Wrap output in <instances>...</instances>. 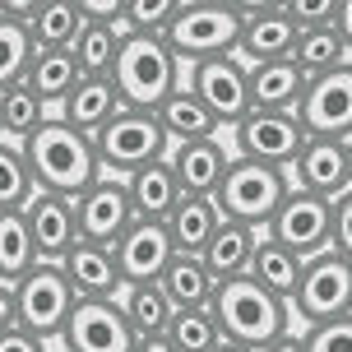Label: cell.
Returning a JSON list of instances; mask_svg holds the SVG:
<instances>
[{"mask_svg": "<svg viewBox=\"0 0 352 352\" xmlns=\"http://www.w3.org/2000/svg\"><path fill=\"white\" fill-rule=\"evenodd\" d=\"M19 148H23V162H28V176H33V190L42 195L79 199L93 181H102V162H98L93 140L70 130L65 121H56V116H47L42 130Z\"/></svg>", "mask_w": 352, "mask_h": 352, "instance_id": "1", "label": "cell"}, {"mask_svg": "<svg viewBox=\"0 0 352 352\" xmlns=\"http://www.w3.org/2000/svg\"><path fill=\"white\" fill-rule=\"evenodd\" d=\"M209 316H213V324H218L223 343L246 348V352H264V348H274L278 338L292 334V311H287V301L269 297L255 278L218 283V292H213V301H209Z\"/></svg>", "mask_w": 352, "mask_h": 352, "instance_id": "2", "label": "cell"}, {"mask_svg": "<svg viewBox=\"0 0 352 352\" xmlns=\"http://www.w3.org/2000/svg\"><path fill=\"white\" fill-rule=\"evenodd\" d=\"M111 88L130 111H158L181 88V60L167 52L162 37H121V52L111 65Z\"/></svg>", "mask_w": 352, "mask_h": 352, "instance_id": "3", "label": "cell"}, {"mask_svg": "<svg viewBox=\"0 0 352 352\" xmlns=\"http://www.w3.org/2000/svg\"><path fill=\"white\" fill-rule=\"evenodd\" d=\"M236 33H241V5H232V0H176V14L162 42L186 70V65H199L213 56H236Z\"/></svg>", "mask_w": 352, "mask_h": 352, "instance_id": "4", "label": "cell"}, {"mask_svg": "<svg viewBox=\"0 0 352 352\" xmlns=\"http://www.w3.org/2000/svg\"><path fill=\"white\" fill-rule=\"evenodd\" d=\"M287 172L278 167H264V162H250V158H232L218 190H213V209L223 223H236V228H250V232H264L269 218L278 213V204L287 199Z\"/></svg>", "mask_w": 352, "mask_h": 352, "instance_id": "5", "label": "cell"}, {"mask_svg": "<svg viewBox=\"0 0 352 352\" xmlns=\"http://www.w3.org/2000/svg\"><path fill=\"white\" fill-rule=\"evenodd\" d=\"M93 148H98L102 176L125 181V176H135L140 167H148V162H162L172 144H167V135H162V125H158L153 111H130V107H121V111L93 135Z\"/></svg>", "mask_w": 352, "mask_h": 352, "instance_id": "6", "label": "cell"}, {"mask_svg": "<svg viewBox=\"0 0 352 352\" xmlns=\"http://www.w3.org/2000/svg\"><path fill=\"white\" fill-rule=\"evenodd\" d=\"M287 311H292V320H301L306 329L352 316V260H343V255H334V250L306 260L301 264L297 292H292V301H287Z\"/></svg>", "mask_w": 352, "mask_h": 352, "instance_id": "7", "label": "cell"}, {"mask_svg": "<svg viewBox=\"0 0 352 352\" xmlns=\"http://www.w3.org/2000/svg\"><path fill=\"white\" fill-rule=\"evenodd\" d=\"M74 311V292L60 264H33L23 278L14 283V320L19 329L37 334L42 343H60L65 324H70Z\"/></svg>", "mask_w": 352, "mask_h": 352, "instance_id": "8", "label": "cell"}, {"mask_svg": "<svg viewBox=\"0 0 352 352\" xmlns=\"http://www.w3.org/2000/svg\"><path fill=\"white\" fill-rule=\"evenodd\" d=\"M297 121L306 130V140H352V60L329 74L306 79Z\"/></svg>", "mask_w": 352, "mask_h": 352, "instance_id": "9", "label": "cell"}, {"mask_svg": "<svg viewBox=\"0 0 352 352\" xmlns=\"http://www.w3.org/2000/svg\"><path fill=\"white\" fill-rule=\"evenodd\" d=\"M181 84L190 88L199 102H204V111H209L223 130H232V125H241L250 116L246 65H241L236 56H213V60H199V65H190V74H186Z\"/></svg>", "mask_w": 352, "mask_h": 352, "instance_id": "10", "label": "cell"}, {"mask_svg": "<svg viewBox=\"0 0 352 352\" xmlns=\"http://www.w3.org/2000/svg\"><path fill=\"white\" fill-rule=\"evenodd\" d=\"M306 144V130L292 111H250L241 125H232V158H250L264 167L287 172Z\"/></svg>", "mask_w": 352, "mask_h": 352, "instance_id": "11", "label": "cell"}, {"mask_svg": "<svg viewBox=\"0 0 352 352\" xmlns=\"http://www.w3.org/2000/svg\"><path fill=\"white\" fill-rule=\"evenodd\" d=\"M74 204V232H79V241L88 246H116L125 236V228L135 223V204H130V190H125V181L116 176H102V181H93Z\"/></svg>", "mask_w": 352, "mask_h": 352, "instance_id": "12", "label": "cell"}, {"mask_svg": "<svg viewBox=\"0 0 352 352\" xmlns=\"http://www.w3.org/2000/svg\"><path fill=\"white\" fill-rule=\"evenodd\" d=\"M264 236H269V241H278L283 250H292L301 264L316 260V255L329 250V204L316 199V195L287 190V199L278 204V213L269 218Z\"/></svg>", "mask_w": 352, "mask_h": 352, "instance_id": "13", "label": "cell"}, {"mask_svg": "<svg viewBox=\"0 0 352 352\" xmlns=\"http://www.w3.org/2000/svg\"><path fill=\"white\" fill-rule=\"evenodd\" d=\"M140 338L130 334L121 306L116 301H74L70 324L56 348L65 352H135Z\"/></svg>", "mask_w": 352, "mask_h": 352, "instance_id": "14", "label": "cell"}, {"mask_svg": "<svg viewBox=\"0 0 352 352\" xmlns=\"http://www.w3.org/2000/svg\"><path fill=\"white\" fill-rule=\"evenodd\" d=\"M287 186L301 195H316V199H338L343 190H352L348 176V144L343 140H306L301 153L287 167Z\"/></svg>", "mask_w": 352, "mask_h": 352, "instance_id": "15", "label": "cell"}, {"mask_svg": "<svg viewBox=\"0 0 352 352\" xmlns=\"http://www.w3.org/2000/svg\"><path fill=\"white\" fill-rule=\"evenodd\" d=\"M297 28L283 14V5H241V33H236V60L241 65H274L292 60Z\"/></svg>", "mask_w": 352, "mask_h": 352, "instance_id": "16", "label": "cell"}, {"mask_svg": "<svg viewBox=\"0 0 352 352\" xmlns=\"http://www.w3.org/2000/svg\"><path fill=\"white\" fill-rule=\"evenodd\" d=\"M111 255H116L121 287H135V283H158L162 274H167V264L176 260L167 228H162V223H144V218H135V223L125 228V236L111 246Z\"/></svg>", "mask_w": 352, "mask_h": 352, "instance_id": "17", "label": "cell"}, {"mask_svg": "<svg viewBox=\"0 0 352 352\" xmlns=\"http://www.w3.org/2000/svg\"><path fill=\"white\" fill-rule=\"evenodd\" d=\"M23 223H28V236H33L37 264H60L70 255V246L79 241V232H74V204L60 199V195L37 190L23 204Z\"/></svg>", "mask_w": 352, "mask_h": 352, "instance_id": "18", "label": "cell"}, {"mask_svg": "<svg viewBox=\"0 0 352 352\" xmlns=\"http://www.w3.org/2000/svg\"><path fill=\"white\" fill-rule=\"evenodd\" d=\"M228 162L232 153L223 140H195V144H172L167 148V167H172L181 195H195V199H213Z\"/></svg>", "mask_w": 352, "mask_h": 352, "instance_id": "19", "label": "cell"}, {"mask_svg": "<svg viewBox=\"0 0 352 352\" xmlns=\"http://www.w3.org/2000/svg\"><path fill=\"white\" fill-rule=\"evenodd\" d=\"M60 274L70 283L74 301H116L121 297V274H116V255L107 246H88L74 241L70 255L60 260Z\"/></svg>", "mask_w": 352, "mask_h": 352, "instance_id": "20", "label": "cell"}, {"mask_svg": "<svg viewBox=\"0 0 352 352\" xmlns=\"http://www.w3.org/2000/svg\"><path fill=\"white\" fill-rule=\"evenodd\" d=\"M246 84H250V111H292L297 116L306 74L292 60H274V65H250Z\"/></svg>", "mask_w": 352, "mask_h": 352, "instance_id": "21", "label": "cell"}, {"mask_svg": "<svg viewBox=\"0 0 352 352\" xmlns=\"http://www.w3.org/2000/svg\"><path fill=\"white\" fill-rule=\"evenodd\" d=\"M121 111V98H116V88H111V79H79L74 84V93L60 102V111H56V121H65L70 130H79V135H98L111 116Z\"/></svg>", "mask_w": 352, "mask_h": 352, "instance_id": "22", "label": "cell"}, {"mask_svg": "<svg viewBox=\"0 0 352 352\" xmlns=\"http://www.w3.org/2000/svg\"><path fill=\"white\" fill-rule=\"evenodd\" d=\"M79 23H84L79 0H33V14L23 19V33L33 42V52H70Z\"/></svg>", "mask_w": 352, "mask_h": 352, "instance_id": "23", "label": "cell"}, {"mask_svg": "<svg viewBox=\"0 0 352 352\" xmlns=\"http://www.w3.org/2000/svg\"><path fill=\"white\" fill-rule=\"evenodd\" d=\"M116 306H121V316H125V324H130L135 338H167L172 316H176V306H172V297L162 292V283H135V287H121Z\"/></svg>", "mask_w": 352, "mask_h": 352, "instance_id": "24", "label": "cell"}, {"mask_svg": "<svg viewBox=\"0 0 352 352\" xmlns=\"http://www.w3.org/2000/svg\"><path fill=\"white\" fill-rule=\"evenodd\" d=\"M125 190H130L135 218H144V223H167V213L181 204V186H176L167 158L140 167L135 176H125Z\"/></svg>", "mask_w": 352, "mask_h": 352, "instance_id": "25", "label": "cell"}, {"mask_svg": "<svg viewBox=\"0 0 352 352\" xmlns=\"http://www.w3.org/2000/svg\"><path fill=\"white\" fill-rule=\"evenodd\" d=\"M167 236H172L176 255H204V246L213 241V232L223 228V218L213 209V199H195V195H181V204L167 213Z\"/></svg>", "mask_w": 352, "mask_h": 352, "instance_id": "26", "label": "cell"}, {"mask_svg": "<svg viewBox=\"0 0 352 352\" xmlns=\"http://www.w3.org/2000/svg\"><path fill=\"white\" fill-rule=\"evenodd\" d=\"M84 74H79V65H74L70 52H33V60H28V70H23V84L37 93V102L47 107V111H60V102L74 93V84H79Z\"/></svg>", "mask_w": 352, "mask_h": 352, "instance_id": "27", "label": "cell"}, {"mask_svg": "<svg viewBox=\"0 0 352 352\" xmlns=\"http://www.w3.org/2000/svg\"><path fill=\"white\" fill-rule=\"evenodd\" d=\"M153 116H158V125H162V135H167V144L218 140V130H223V125H218L209 111H204V102H199V98H195L186 84L176 88V93L158 107V111H153Z\"/></svg>", "mask_w": 352, "mask_h": 352, "instance_id": "28", "label": "cell"}, {"mask_svg": "<svg viewBox=\"0 0 352 352\" xmlns=\"http://www.w3.org/2000/svg\"><path fill=\"white\" fill-rule=\"evenodd\" d=\"M255 246H260V232L236 228V223H223L213 232V241L204 246V269L213 274V283H228V278H246L250 260H255Z\"/></svg>", "mask_w": 352, "mask_h": 352, "instance_id": "29", "label": "cell"}, {"mask_svg": "<svg viewBox=\"0 0 352 352\" xmlns=\"http://www.w3.org/2000/svg\"><path fill=\"white\" fill-rule=\"evenodd\" d=\"M121 23H98V19H84L79 33L70 42V56L84 79H111V65H116V52H121Z\"/></svg>", "mask_w": 352, "mask_h": 352, "instance_id": "30", "label": "cell"}, {"mask_svg": "<svg viewBox=\"0 0 352 352\" xmlns=\"http://www.w3.org/2000/svg\"><path fill=\"white\" fill-rule=\"evenodd\" d=\"M158 283H162V292L172 297L176 311H209L213 292H218V283H213V274L204 269L199 255H176Z\"/></svg>", "mask_w": 352, "mask_h": 352, "instance_id": "31", "label": "cell"}, {"mask_svg": "<svg viewBox=\"0 0 352 352\" xmlns=\"http://www.w3.org/2000/svg\"><path fill=\"white\" fill-rule=\"evenodd\" d=\"M246 278H255L269 297L292 301V292H297V283H301V260L260 232V246H255V260H250V274H246Z\"/></svg>", "mask_w": 352, "mask_h": 352, "instance_id": "32", "label": "cell"}, {"mask_svg": "<svg viewBox=\"0 0 352 352\" xmlns=\"http://www.w3.org/2000/svg\"><path fill=\"white\" fill-rule=\"evenodd\" d=\"M52 111L37 102V93L28 84H10L0 88V140L5 144H28L42 130Z\"/></svg>", "mask_w": 352, "mask_h": 352, "instance_id": "33", "label": "cell"}, {"mask_svg": "<svg viewBox=\"0 0 352 352\" xmlns=\"http://www.w3.org/2000/svg\"><path fill=\"white\" fill-rule=\"evenodd\" d=\"M352 56L343 47V37L334 28H301L297 42H292V65H297L306 79H316V74H329L338 65H348Z\"/></svg>", "mask_w": 352, "mask_h": 352, "instance_id": "34", "label": "cell"}, {"mask_svg": "<svg viewBox=\"0 0 352 352\" xmlns=\"http://www.w3.org/2000/svg\"><path fill=\"white\" fill-rule=\"evenodd\" d=\"M33 264H37V250H33L23 213H0V283L14 287Z\"/></svg>", "mask_w": 352, "mask_h": 352, "instance_id": "35", "label": "cell"}, {"mask_svg": "<svg viewBox=\"0 0 352 352\" xmlns=\"http://www.w3.org/2000/svg\"><path fill=\"white\" fill-rule=\"evenodd\" d=\"M33 195L37 190L33 176H28V162H23V148L0 140V213H23V204Z\"/></svg>", "mask_w": 352, "mask_h": 352, "instance_id": "36", "label": "cell"}, {"mask_svg": "<svg viewBox=\"0 0 352 352\" xmlns=\"http://www.w3.org/2000/svg\"><path fill=\"white\" fill-rule=\"evenodd\" d=\"M167 343L176 352H218L223 348V334H218L209 311H176L172 329H167Z\"/></svg>", "mask_w": 352, "mask_h": 352, "instance_id": "37", "label": "cell"}, {"mask_svg": "<svg viewBox=\"0 0 352 352\" xmlns=\"http://www.w3.org/2000/svg\"><path fill=\"white\" fill-rule=\"evenodd\" d=\"M176 14V0H121V33L162 37Z\"/></svg>", "mask_w": 352, "mask_h": 352, "instance_id": "38", "label": "cell"}, {"mask_svg": "<svg viewBox=\"0 0 352 352\" xmlns=\"http://www.w3.org/2000/svg\"><path fill=\"white\" fill-rule=\"evenodd\" d=\"M28 60H33V42H28V33H23V23L0 19V88L23 84Z\"/></svg>", "mask_w": 352, "mask_h": 352, "instance_id": "39", "label": "cell"}, {"mask_svg": "<svg viewBox=\"0 0 352 352\" xmlns=\"http://www.w3.org/2000/svg\"><path fill=\"white\" fill-rule=\"evenodd\" d=\"M297 338H301V352H352V316L301 329Z\"/></svg>", "mask_w": 352, "mask_h": 352, "instance_id": "40", "label": "cell"}, {"mask_svg": "<svg viewBox=\"0 0 352 352\" xmlns=\"http://www.w3.org/2000/svg\"><path fill=\"white\" fill-rule=\"evenodd\" d=\"M329 250L352 260V190L329 199Z\"/></svg>", "mask_w": 352, "mask_h": 352, "instance_id": "41", "label": "cell"}, {"mask_svg": "<svg viewBox=\"0 0 352 352\" xmlns=\"http://www.w3.org/2000/svg\"><path fill=\"white\" fill-rule=\"evenodd\" d=\"M283 14L292 19V28H334L338 19V0H320V5H301V0H287Z\"/></svg>", "mask_w": 352, "mask_h": 352, "instance_id": "42", "label": "cell"}, {"mask_svg": "<svg viewBox=\"0 0 352 352\" xmlns=\"http://www.w3.org/2000/svg\"><path fill=\"white\" fill-rule=\"evenodd\" d=\"M52 343H42L37 334H28V329H19V324H10V329H0V352H47Z\"/></svg>", "mask_w": 352, "mask_h": 352, "instance_id": "43", "label": "cell"}, {"mask_svg": "<svg viewBox=\"0 0 352 352\" xmlns=\"http://www.w3.org/2000/svg\"><path fill=\"white\" fill-rule=\"evenodd\" d=\"M334 33L343 37V47L352 56V0H338V19H334Z\"/></svg>", "mask_w": 352, "mask_h": 352, "instance_id": "44", "label": "cell"}, {"mask_svg": "<svg viewBox=\"0 0 352 352\" xmlns=\"http://www.w3.org/2000/svg\"><path fill=\"white\" fill-rule=\"evenodd\" d=\"M10 324H19L14 320V287L0 283V329H10Z\"/></svg>", "mask_w": 352, "mask_h": 352, "instance_id": "45", "label": "cell"}, {"mask_svg": "<svg viewBox=\"0 0 352 352\" xmlns=\"http://www.w3.org/2000/svg\"><path fill=\"white\" fill-rule=\"evenodd\" d=\"M135 352H176V348L167 343V338H140V343H135Z\"/></svg>", "mask_w": 352, "mask_h": 352, "instance_id": "46", "label": "cell"}, {"mask_svg": "<svg viewBox=\"0 0 352 352\" xmlns=\"http://www.w3.org/2000/svg\"><path fill=\"white\" fill-rule=\"evenodd\" d=\"M264 352H301V338H297V334H287V338H278L274 348H264Z\"/></svg>", "mask_w": 352, "mask_h": 352, "instance_id": "47", "label": "cell"}, {"mask_svg": "<svg viewBox=\"0 0 352 352\" xmlns=\"http://www.w3.org/2000/svg\"><path fill=\"white\" fill-rule=\"evenodd\" d=\"M218 352H246V348H232V343H223V348H218Z\"/></svg>", "mask_w": 352, "mask_h": 352, "instance_id": "48", "label": "cell"}, {"mask_svg": "<svg viewBox=\"0 0 352 352\" xmlns=\"http://www.w3.org/2000/svg\"><path fill=\"white\" fill-rule=\"evenodd\" d=\"M348 176H352V140H348Z\"/></svg>", "mask_w": 352, "mask_h": 352, "instance_id": "49", "label": "cell"}, {"mask_svg": "<svg viewBox=\"0 0 352 352\" xmlns=\"http://www.w3.org/2000/svg\"><path fill=\"white\" fill-rule=\"evenodd\" d=\"M47 352H65V348H56V343H52V348H47Z\"/></svg>", "mask_w": 352, "mask_h": 352, "instance_id": "50", "label": "cell"}]
</instances>
